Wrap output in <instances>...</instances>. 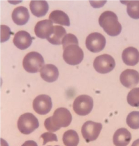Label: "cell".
Listing matches in <instances>:
<instances>
[{
  "label": "cell",
  "instance_id": "cell-25",
  "mask_svg": "<svg viewBox=\"0 0 139 146\" xmlns=\"http://www.w3.org/2000/svg\"><path fill=\"white\" fill-rule=\"evenodd\" d=\"M13 33L11 29L6 25H1V42H4L9 40Z\"/></svg>",
  "mask_w": 139,
  "mask_h": 146
},
{
  "label": "cell",
  "instance_id": "cell-18",
  "mask_svg": "<svg viewBox=\"0 0 139 146\" xmlns=\"http://www.w3.org/2000/svg\"><path fill=\"white\" fill-rule=\"evenodd\" d=\"M30 7L32 14L37 17L45 16L49 9L48 4L45 1H31Z\"/></svg>",
  "mask_w": 139,
  "mask_h": 146
},
{
  "label": "cell",
  "instance_id": "cell-26",
  "mask_svg": "<svg viewBox=\"0 0 139 146\" xmlns=\"http://www.w3.org/2000/svg\"><path fill=\"white\" fill-rule=\"evenodd\" d=\"M40 137L43 140V145H45L48 142L58 141V139L56 134L52 132H45L41 135Z\"/></svg>",
  "mask_w": 139,
  "mask_h": 146
},
{
  "label": "cell",
  "instance_id": "cell-16",
  "mask_svg": "<svg viewBox=\"0 0 139 146\" xmlns=\"http://www.w3.org/2000/svg\"><path fill=\"white\" fill-rule=\"evenodd\" d=\"M131 140V134L125 128L118 129L113 135V142L116 146H127Z\"/></svg>",
  "mask_w": 139,
  "mask_h": 146
},
{
  "label": "cell",
  "instance_id": "cell-7",
  "mask_svg": "<svg viewBox=\"0 0 139 146\" xmlns=\"http://www.w3.org/2000/svg\"><path fill=\"white\" fill-rule=\"evenodd\" d=\"M116 64L114 58L109 54H104L95 58L93 66L97 72L101 74L108 73L113 70Z\"/></svg>",
  "mask_w": 139,
  "mask_h": 146
},
{
  "label": "cell",
  "instance_id": "cell-28",
  "mask_svg": "<svg viewBox=\"0 0 139 146\" xmlns=\"http://www.w3.org/2000/svg\"><path fill=\"white\" fill-rule=\"evenodd\" d=\"M131 146H139V139L135 141L132 143Z\"/></svg>",
  "mask_w": 139,
  "mask_h": 146
},
{
  "label": "cell",
  "instance_id": "cell-8",
  "mask_svg": "<svg viewBox=\"0 0 139 146\" xmlns=\"http://www.w3.org/2000/svg\"><path fill=\"white\" fill-rule=\"evenodd\" d=\"M102 128V125L101 123L87 121L82 127L83 137L87 143L95 141L99 137Z\"/></svg>",
  "mask_w": 139,
  "mask_h": 146
},
{
  "label": "cell",
  "instance_id": "cell-12",
  "mask_svg": "<svg viewBox=\"0 0 139 146\" xmlns=\"http://www.w3.org/2000/svg\"><path fill=\"white\" fill-rule=\"evenodd\" d=\"M54 26L52 21L48 19L39 21L34 28L36 35L41 39H47L52 32Z\"/></svg>",
  "mask_w": 139,
  "mask_h": 146
},
{
  "label": "cell",
  "instance_id": "cell-15",
  "mask_svg": "<svg viewBox=\"0 0 139 146\" xmlns=\"http://www.w3.org/2000/svg\"><path fill=\"white\" fill-rule=\"evenodd\" d=\"M122 59L125 64L134 66L139 62V51L133 47L127 48L123 51Z\"/></svg>",
  "mask_w": 139,
  "mask_h": 146
},
{
  "label": "cell",
  "instance_id": "cell-11",
  "mask_svg": "<svg viewBox=\"0 0 139 146\" xmlns=\"http://www.w3.org/2000/svg\"><path fill=\"white\" fill-rule=\"evenodd\" d=\"M120 81L124 87L131 88L135 87L139 82V73L135 70L127 69L120 76Z\"/></svg>",
  "mask_w": 139,
  "mask_h": 146
},
{
  "label": "cell",
  "instance_id": "cell-24",
  "mask_svg": "<svg viewBox=\"0 0 139 146\" xmlns=\"http://www.w3.org/2000/svg\"><path fill=\"white\" fill-rule=\"evenodd\" d=\"M127 100L131 106L139 107V88H134L130 90L127 96Z\"/></svg>",
  "mask_w": 139,
  "mask_h": 146
},
{
  "label": "cell",
  "instance_id": "cell-13",
  "mask_svg": "<svg viewBox=\"0 0 139 146\" xmlns=\"http://www.w3.org/2000/svg\"><path fill=\"white\" fill-rule=\"evenodd\" d=\"M32 40L33 38L29 33L24 31H21L15 34L13 42L19 49L25 50L30 46Z\"/></svg>",
  "mask_w": 139,
  "mask_h": 146
},
{
  "label": "cell",
  "instance_id": "cell-6",
  "mask_svg": "<svg viewBox=\"0 0 139 146\" xmlns=\"http://www.w3.org/2000/svg\"><path fill=\"white\" fill-rule=\"evenodd\" d=\"M93 107V98L87 95H82L77 96L73 103L74 111L80 116H86L89 114Z\"/></svg>",
  "mask_w": 139,
  "mask_h": 146
},
{
  "label": "cell",
  "instance_id": "cell-27",
  "mask_svg": "<svg viewBox=\"0 0 139 146\" xmlns=\"http://www.w3.org/2000/svg\"><path fill=\"white\" fill-rule=\"evenodd\" d=\"M22 146H38V145L34 141L30 140L25 141Z\"/></svg>",
  "mask_w": 139,
  "mask_h": 146
},
{
  "label": "cell",
  "instance_id": "cell-19",
  "mask_svg": "<svg viewBox=\"0 0 139 146\" xmlns=\"http://www.w3.org/2000/svg\"><path fill=\"white\" fill-rule=\"evenodd\" d=\"M66 35L65 29L61 26H54L53 30L50 36L47 39L51 44L54 45H60L62 40Z\"/></svg>",
  "mask_w": 139,
  "mask_h": 146
},
{
  "label": "cell",
  "instance_id": "cell-5",
  "mask_svg": "<svg viewBox=\"0 0 139 146\" xmlns=\"http://www.w3.org/2000/svg\"><path fill=\"white\" fill-rule=\"evenodd\" d=\"M17 125L21 133L29 135L39 127V121L33 113H26L19 117Z\"/></svg>",
  "mask_w": 139,
  "mask_h": 146
},
{
  "label": "cell",
  "instance_id": "cell-22",
  "mask_svg": "<svg viewBox=\"0 0 139 146\" xmlns=\"http://www.w3.org/2000/svg\"><path fill=\"white\" fill-rule=\"evenodd\" d=\"M127 12L131 18L139 19V1H126Z\"/></svg>",
  "mask_w": 139,
  "mask_h": 146
},
{
  "label": "cell",
  "instance_id": "cell-2",
  "mask_svg": "<svg viewBox=\"0 0 139 146\" xmlns=\"http://www.w3.org/2000/svg\"><path fill=\"white\" fill-rule=\"evenodd\" d=\"M72 115L70 111L64 108H60L55 110L53 115L45 120L44 125L50 132H55L61 127H66L72 121Z\"/></svg>",
  "mask_w": 139,
  "mask_h": 146
},
{
  "label": "cell",
  "instance_id": "cell-23",
  "mask_svg": "<svg viewBox=\"0 0 139 146\" xmlns=\"http://www.w3.org/2000/svg\"><path fill=\"white\" fill-rule=\"evenodd\" d=\"M126 123L131 129H139V111H134L129 113L126 118Z\"/></svg>",
  "mask_w": 139,
  "mask_h": 146
},
{
  "label": "cell",
  "instance_id": "cell-20",
  "mask_svg": "<svg viewBox=\"0 0 139 146\" xmlns=\"http://www.w3.org/2000/svg\"><path fill=\"white\" fill-rule=\"evenodd\" d=\"M49 19L54 23L66 26L70 25L68 15L64 11L60 10H55L52 12L49 15Z\"/></svg>",
  "mask_w": 139,
  "mask_h": 146
},
{
  "label": "cell",
  "instance_id": "cell-21",
  "mask_svg": "<svg viewBox=\"0 0 139 146\" xmlns=\"http://www.w3.org/2000/svg\"><path fill=\"white\" fill-rule=\"evenodd\" d=\"M63 141L66 146H77L79 142V137L76 131L69 130L64 134Z\"/></svg>",
  "mask_w": 139,
  "mask_h": 146
},
{
  "label": "cell",
  "instance_id": "cell-14",
  "mask_svg": "<svg viewBox=\"0 0 139 146\" xmlns=\"http://www.w3.org/2000/svg\"><path fill=\"white\" fill-rule=\"evenodd\" d=\"M42 78L48 82H53L58 79L59 72L58 68L54 65L47 64L42 67L40 70Z\"/></svg>",
  "mask_w": 139,
  "mask_h": 146
},
{
  "label": "cell",
  "instance_id": "cell-4",
  "mask_svg": "<svg viewBox=\"0 0 139 146\" xmlns=\"http://www.w3.org/2000/svg\"><path fill=\"white\" fill-rule=\"evenodd\" d=\"M44 58L42 55L36 52L27 54L23 60V66L25 71L29 73L38 72L44 66Z\"/></svg>",
  "mask_w": 139,
  "mask_h": 146
},
{
  "label": "cell",
  "instance_id": "cell-17",
  "mask_svg": "<svg viewBox=\"0 0 139 146\" xmlns=\"http://www.w3.org/2000/svg\"><path fill=\"white\" fill-rule=\"evenodd\" d=\"M12 18L14 23L17 25H24L29 19L28 10L24 7H18L13 12Z\"/></svg>",
  "mask_w": 139,
  "mask_h": 146
},
{
  "label": "cell",
  "instance_id": "cell-9",
  "mask_svg": "<svg viewBox=\"0 0 139 146\" xmlns=\"http://www.w3.org/2000/svg\"><path fill=\"white\" fill-rule=\"evenodd\" d=\"M106 40L105 36L98 32L91 33L88 36L86 40L87 48L91 52L98 53L104 49Z\"/></svg>",
  "mask_w": 139,
  "mask_h": 146
},
{
  "label": "cell",
  "instance_id": "cell-3",
  "mask_svg": "<svg viewBox=\"0 0 139 146\" xmlns=\"http://www.w3.org/2000/svg\"><path fill=\"white\" fill-rule=\"evenodd\" d=\"M99 24L109 36H115L121 33L122 27L118 22L117 16L110 11L104 12L100 16Z\"/></svg>",
  "mask_w": 139,
  "mask_h": 146
},
{
  "label": "cell",
  "instance_id": "cell-29",
  "mask_svg": "<svg viewBox=\"0 0 139 146\" xmlns=\"http://www.w3.org/2000/svg\"><path fill=\"white\" fill-rule=\"evenodd\" d=\"M58 146V145H56V146Z\"/></svg>",
  "mask_w": 139,
  "mask_h": 146
},
{
  "label": "cell",
  "instance_id": "cell-10",
  "mask_svg": "<svg viewBox=\"0 0 139 146\" xmlns=\"http://www.w3.org/2000/svg\"><path fill=\"white\" fill-rule=\"evenodd\" d=\"M33 108L40 115H45L48 113L52 108V102L50 96L46 94L38 96L34 100Z\"/></svg>",
  "mask_w": 139,
  "mask_h": 146
},
{
  "label": "cell",
  "instance_id": "cell-1",
  "mask_svg": "<svg viewBox=\"0 0 139 146\" xmlns=\"http://www.w3.org/2000/svg\"><path fill=\"white\" fill-rule=\"evenodd\" d=\"M64 60L68 64L77 65L83 60L84 54L82 49L79 46L78 41L75 36L68 34L62 40Z\"/></svg>",
  "mask_w": 139,
  "mask_h": 146
}]
</instances>
